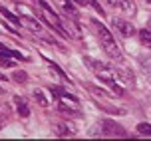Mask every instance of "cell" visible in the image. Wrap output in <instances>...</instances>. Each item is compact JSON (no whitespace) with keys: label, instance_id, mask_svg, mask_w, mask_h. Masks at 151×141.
I'll use <instances>...</instances> for the list:
<instances>
[{"label":"cell","instance_id":"obj_15","mask_svg":"<svg viewBox=\"0 0 151 141\" xmlns=\"http://www.w3.org/2000/svg\"><path fill=\"white\" fill-rule=\"evenodd\" d=\"M34 97H36V101L42 105V107H46V105H48V99L44 97V94H42L40 89H34Z\"/></svg>","mask_w":151,"mask_h":141},{"label":"cell","instance_id":"obj_10","mask_svg":"<svg viewBox=\"0 0 151 141\" xmlns=\"http://www.w3.org/2000/svg\"><path fill=\"white\" fill-rule=\"evenodd\" d=\"M137 34H139V40H141V44L143 46H149L151 48V30H141V32H137Z\"/></svg>","mask_w":151,"mask_h":141},{"label":"cell","instance_id":"obj_19","mask_svg":"<svg viewBox=\"0 0 151 141\" xmlns=\"http://www.w3.org/2000/svg\"><path fill=\"white\" fill-rule=\"evenodd\" d=\"M90 4H91V6H93V8H96V10H98L99 14H104V10H101V6H99V4H98V2H96V0H90Z\"/></svg>","mask_w":151,"mask_h":141},{"label":"cell","instance_id":"obj_1","mask_svg":"<svg viewBox=\"0 0 151 141\" xmlns=\"http://www.w3.org/2000/svg\"><path fill=\"white\" fill-rule=\"evenodd\" d=\"M101 131H104V135H109V137H125V129L121 125H117L115 121H111V119H104L101 121Z\"/></svg>","mask_w":151,"mask_h":141},{"label":"cell","instance_id":"obj_5","mask_svg":"<svg viewBox=\"0 0 151 141\" xmlns=\"http://www.w3.org/2000/svg\"><path fill=\"white\" fill-rule=\"evenodd\" d=\"M14 104H16V109H18V115H20V117H30V107H28V104H26L24 97L16 96Z\"/></svg>","mask_w":151,"mask_h":141},{"label":"cell","instance_id":"obj_17","mask_svg":"<svg viewBox=\"0 0 151 141\" xmlns=\"http://www.w3.org/2000/svg\"><path fill=\"white\" fill-rule=\"evenodd\" d=\"M48 64H50V68H52L54 72H56V74L60 76V78H62V80H64V82H68V83H70L68 76H66V74H64V72H62V70H60V66H56V64H54V62H48Z\"/></svg>","mask_w":151,"mask_h":141},{"label":"cell","instance_id":"obj_7","mask_svg":"<svg viewBox=\"0 0 151 141\" xmlns=\"http://www.w3.org/2000/svg\"><path fill=\"white\" fill-rule=\"evenodd\" d=\"M52 129H54V133L58 135V137H66V135H72V133H74V131H72L66 123H54Z\"/></svg>","mask_w":151,"mask_h":141},{"label":"cell","instance_id":"obj_4","mask_svg":"<svg viewBox=\"0 0 151 141\" xmlns=\"http://www.w3.org/2000/svg\"><path fill=\"white\" fill-rule=\"evenodd\" d=\"M113 74L117 76V78H119L125 86H133V82H135L133 74H131V72H127V70H123V68H113Z\"/></svg>","mask_w":151,"mask_h":141},{"label":"cell","instance_id":"obj_16","mask_svg":"<svg viewBox=\"0 0 151 141\" xmlns=\"http://www.w3.org/2000/svg\"><path fill=\"white\" fill-rule=\"evenodd\" d=\"M8 115H10V107H8V105L0 107V127L4 125V121L8 119Z\"/></svg>","mask_w":151,"mask_h":141},{"label":"cell","instance_id":"obj_21","mask_svg":"<svg viewBox=\"0 0 151 141\" xmlns=\"http://www.w3.org/2000/svg\"><path fill=\"white\" fill-rule=\"evenodd\" d=\"M0 80H4V82H6V76H4V74H0Z\"/></svg>","mask_w":151,"mask_h":141},{"label":"cell","instance_id":"obj_11","mask_svg":"<svg viewBox=\"0 0 151 141\" xmlns=\"http://www.w3.org/2000/svg\"><path fill=\"white\" fill-rule=\"evenodd\" d=\"M137 133L145 135V137H151V123H139L137 125Z\"/></svg>","mask_w":151,"mask_h":141},{"label":"cell","instance_id":"obj_22","mask_svg":"<svg viewBox=\"0 0 151 141\" xmlns=\"http://www.w3.org/2000/svg\"><path fill=\"white\" fill-rule=\"evenodd\" d=\"M0 94H4V89H2V88H0Z\"/></svg>","mask_w":151,"mask_h":141},{"label":"cell","instance_id":"obj_3","mask_svg":"<svg viewBox=\"0 0 151 141\" xmlns=\"http://www.w3.org/2000/svg\"><path fill=\"white\" fill-rule=\"evenodd\" d=\"M101 48H104V52H106L111 60H117V62H119V60L123 58L121 52H119V46L115 44L113 38H111V40H101Z\"/></svg>","mask_w":151,"mask_h":141},{"label":"cell","instance_id":"obj_2","mask_svg":"<svg viewBox=\"0 0 151 141\" xmlns=\"http://www.w3.org/2000/svg\"><path fill=\"white\" fill-rule=\"evenodd\" d=\"M113 26H115V30L119 32L121 36H125V38L135 36V34H137L135 26L129 22V20H119V18H115V20H113Z\"/></svg>","mask_w":151,"mask_h":141},{"label":"cell","instance_id":"obj_9","mask_svg":"<svg viewBox=\"0 0 151 141\" xmlns=\"http://www.w3.org/2000/svg\"><path fill=\"white\" fill-rule=\"evenodd\" d=\"M117 8H119V10H123V12H127V14H133V10H135L133 0H119Z\"/></svg>","mask_w":151,"mask_h":141},{"label":"cell","instance_id":"obj_20","mask_svg":"<svg viewBox=\"0 0 151 141\" xmlns=\"http://www.w3.org/2000/svg\"><path fill=\"white\" fill-rule=\"evenodd\" d=\"M2 66L12 68V66H14V62H12V60H8V58H2Z\"/></svg>","mask_w":151,"mask_h":141},{"label":"cell","instance_id":"obj_12","mask_svg":"<svg viewBox=\"0 0 151 141\" xmlns=\"http://www.w3.org/2000/svg\"><path fill=\"white\" fill-rule=\"evenodd\" d=\"M12 80H14V82H18V83H22V82H26V80H28V74H26V72H22V70H16L14 74H12Z\"/></svg>","mask_w":151,"mask_h":141},{"label":"cell","instance_id":"obj_13","mask_svg":"<svg viewBox=\"0 0 151 141\" xmlns=\"http://www.w3.org/2000/svg\"><path fill=\"white\" fill-rule=\"evenodd\" d=\"M0 12H2V14L6 16L8 20H12V22H14V24H20V22H22V18H18V16H14V14H12V12H8V10H6V8H4V6H0Z\"/></svg>","mask_w":151,"mask_h":141},{"label":"cell","instance_id":"obj_14","mask_svg":"<svg viewBox=\"0 0 151 141\" xmlns=\"http://www.w3.org/2000/svg\"><path fill=\"white\" fill-rule=\"evenodd\" d=\"M62 8H64V10H66L68 14H72V16H78V10H76V8L72 6V2H70V0H64V2H62Z\"/></svg>","mask_w":151,"mask_h":141},{"label":"cell","instance_id":"obj_23","mask_svg":"<svg viewBox=\"0 0 151 141\" xmlns=\"http://www.w3.org/2000/svg\"><path fill=\"white\" fill-rule=\"evenodd\" d=\"M147 2H151V0H147Z\"/></svg>","mask_w":151,"mask_h":141},{"label":"cell","instance_id":"obj_6","mask_svg":"<svg viewBox=\"0 0 151 141\" xmlns=\"http://www.w3.org/2000/svg\"><path fill=\"white\" fill-rule=\"evenodd\" d=\"M83 62H86V64H88V66L91 68V70H93V72H96V74H98V72H101V70H106V64H104V62H99V60H93V58H90V56H86V58H83Z\"/></svg>","mask_w":151,"mask_h":141},{"label":"cell","instance_id":"obj_18","mask_svg":"<svg viewBox=\"0 0 151 141\" xmlns=\"http://www.w3.org/2000/svg\"><path fill=\"white\" fill-rule=\"evenodd\" d=\"M111 86V89H113V94H117V96H123V89L119 88V86H115V83H109Z\"/></svg>","mask_w":151,"mask_h":141},{"label":"cell","instance_id":"obj_8","mask_svg":"<svg viewBox=\"0 0 151 141\" xmlns=\"http://www.w3.org/2000/svg\"><path fill=\"white\" fill-rule=\"evenodd\" d=\"M83 86H86V88L90 89V91L93 94V96H98V97H104V99H107V97H109V94H107L106 89L98 88V86H93V83H83Z\"/></svg>","mask_w":151,"mask_h":141}]
</instances>
